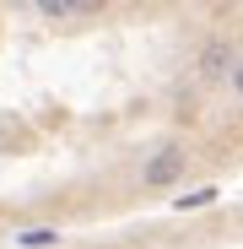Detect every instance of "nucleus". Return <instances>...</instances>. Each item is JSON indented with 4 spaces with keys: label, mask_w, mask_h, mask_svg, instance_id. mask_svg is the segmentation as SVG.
<instances>
[{
    "label": "nucleus",
    "mask_w": 243,
    "mask_h": 249,
    "mask_svg": "<svg viewBox=\"0 0 243 249\" xmlns=\"http://www.w3.org/2000/svg\"><path fill=\"white\" fill-rule=\"evenodd\" d=\"M200 76L206 81H238V44L232 38H211L200 49Z\"/></svg>",
    "instance_id": "obj_1"
},
{
    "label": "nucleus",
    "mask_w": 243,
    "mask_h": 249,
    "mask_svg": "<svg viewBox=\"0 0 243 249\" xmlns=\"http://www.w3.org/2000/svg\"><path fill=\"white\" fill-rule=\"evenodd\" d=\"M184 162H189V152L184 146H162L146 168H141V184H151V190H162V184H173V179H184Z\"/></svg>",
    "instance_id": "obj_2"
},
{
    "label": "nucleus",
    "mask_w": 243,
    "mask_h": 249,
    "mask_svg": "<svg viewBox=\"0 0 243 249\" xmlns=\"http://www.w3.org/2000/svg\"><path fill=\"white\" fill-rule=\"evenodd\" d=\"M44 11L49 22H76V17H92V6H81V0H44Z\"/></svg>",
    "instance_id": "obj_3"
},
{
    "label": "nucleus",
    "mask_w": 243,
    "mask_h": 249,
    "mask_svg": "<svg viewBox=\"0 0 243 249\" xmlns=\"http://www.w3.org/2000/svg\"><path fill=\"white\" fill-rule=\"evenodd\" d=\"M16 244H22V249H49V244H60V233H49V228H32V233H22Z\"/></svg>",
    "instance_id": "obj_4"
},
{
    "label": "nucleus",
    "mask_w": 243,
    "mask_h": 249,
    "mask_svg": "<svg viewBox=\"0 0 243 249\" xmlns=\"http://www.w3.org/2000/svg\"><path fill=\"white\" fill-rule=\"evenodd\" d=\"M211 200H216V190H189V195L173 200V206H178V212H194V206H211Z\"/></svg>",
    "instance_id": "obj_5"
}]
</instances>
